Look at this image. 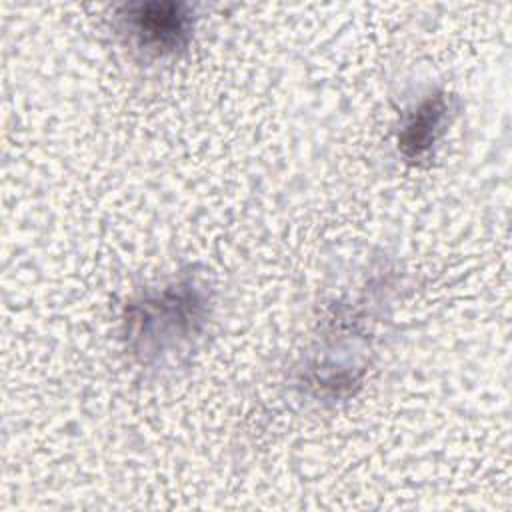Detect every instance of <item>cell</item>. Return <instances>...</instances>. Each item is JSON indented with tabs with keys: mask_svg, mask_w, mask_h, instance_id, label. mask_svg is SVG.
I'll use <instances>...</instances> for the list:
<instances>
[{
	"mask_svg": "<svg viewBox=\"0 0 512 512\" xmlns=\"http://www.w3.org/2000/svg\"><path fill=\"white\" fill-rule=\"evenodd\" d=\"M200 300L190 294L186 286L176 292H166L158 300H148L138 306V318H132L140 324V338H170L176 342L184 340L186 334L194 332L196 320H200Z\"/></svg>",
	"mask_w": 512,
	"mask_h": 512,
	"instance_id": "6da1fadb",
	"label": "cell"
},
{
	"mask_svg": "<svg viewBox=\"0 0 512 512\" xmlns=\"http://www.w3.org/2000/svg\"><path fill=\"white\" fill-rule=\"evenodd\" d=\"M128 26L140 46L158 54L180 48L190 32V18L180 4H146L130 10Z\"/></svg>",
	"mask_w": 512,
	"mask_h": 512,
	"instance_id": "7a4b0ae2",
	"label": "cell"
},
{
	"mask_svg": "<svg viewBox=\"0 0 512 512\" xmlns=\"http://www.w3.org/2000/svg\"><path fill=\"white\" fill-rule=\"evenodd\" d=\"M446 120V98L436 94L426 98L400 134V148L408 158H418L436 142Z\"/></svg>",
	"mask_w": 512,
	"mask_h": 512,
	"instance_id": "3957f363",
	"label": "cell"
}]
</instances>
